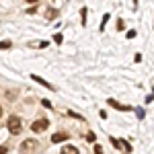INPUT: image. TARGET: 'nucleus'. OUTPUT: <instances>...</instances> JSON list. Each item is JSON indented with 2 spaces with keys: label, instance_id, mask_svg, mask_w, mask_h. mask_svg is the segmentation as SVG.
<instances>
[{
  "label": "nucleus",
  "instance_id": "1",
  "mask_svg": "<svg viewBox=\"0 0 154 154\" xmlns=\"http://www.w3.org/2000/svg\"><path fill=\"white\" fill-rule=\"evenodd\" d=\"M6 128H8V131H11L12 136H17V134H21V130H23V121H21L19 115H11L8 121H6Z\"/></svg>",
  "mask_w": 154,
  "mask_h": 154
},
{
  "label": "nucleus",
  "instance_id": "2",
  "mask_svg": "<svg viewBox=\"0 0 154 154\" xmlns=\"http://www.w3.org/2000/svg\"><path fill=\"white\" fill-rule=\"evenodd\" d=\"M49 128V121L48 119H37V121H33L31 123V130L35 131V134H41V131H45Z\"/></svg>",
  "mask_w": 154,
  "mask_h": 154
},
{
  "label": "nucleus",
  "instance_id": "3",
  "mask_svg": "<svg viewBox=\"0 0 154 154\" xmlns=\"http://www.w3.org/2000/svg\"><path fill=\"white\" fill-rule=\"evenodd\" d=\"M35 148H37V142H35V140H25V142L21 144V152H23V154L33 152Z\"/></svg>",
  "mask_w": 154,
  "mask_h": 154
},
{
  "label": "nucleus",
  "instance_id": "4",
  "mask_svg": "<svg viewBox=\"0 0 154 154\" xmlns=\"http://www.w3.org/2000/svg\"><path fill=\"white\" fill-rule=\"evenodd\" d=\"M66 140H68V134H64V131H58V134L51 136V144H60V142H66Z\"/></svg>",
  "mask_w": 154,
  "mask_h": 154
},
{
  "label": "nucleus",
  "instance_id": "5",
  "mask_svg": "<svg viewBox=\"0 0 154 154\" xmlns=\"http://www.w3.org/2000/svg\"><path fill=\"white\" fill-rule=\"evenodd\" d=\"M62 154H78V148L72 146V144H66V146L62 148Z\"/></svg>",
  "mask_w": 154,
  "mask_h": 154
},
{
  "label": "nucleus",
  "instance_id": "6",
  "mask_svg": "<svg viewBox=\"0 0 154 154\" xmlns=\"http://www.w3.org/2000/svg\"><path fill=\"white\" fill-rule=\"evenodd\" d=\"M109 105H113L115 109H119V111H130V107H123L121 103H117V101H113V99H109Z\"/></svg>",
  "mask_w": 154,
  "mask_h": 154
},
{
  "label": "nucleus",
  "instance_id": "7",
  "mask_svg": "<svg viewBox=\"0 0 154 154\" xmlns=\"http://www.w3.org/2000/svg\"><path fill=\"white\" fill-rule=\"evenodd\" d=\"M31 78H33L35 82H39V84H43V86H48V88H51V84H48V82H45V80H43V78H39L37 74H31Z\"/></svg>",
  "mask_w": 154,
  "mask_h": 154
},
{
  "label": "nucleus",
  "instance_id": "8",
  "mask_svg": "<svg viewBox=\"0 0 154 154\" xmlns=\"http://www.w3.org/2000/svg\"><path fill=\"white\" fill-rule=\"evenodd\" d=\"M11 45H12L11 41H0V49H8Z\"/></svg>",
  "mask_w": 154,
  "mask_h": 154
},
{
  "label": "nucleus",
  "instance_id": "9",
  "mask_svg": "<svg viewBox=\"0 0 154 154\" xmlns=\"http://www.w3.org/2000/svg\"><path fill=\"white\" fill-rule=\"evenodd\" d=\"M107 21H109V14H105V17H103V23H101V29H105V25H107Z\"/></svg>",
  "mask_w": 154,
  "mask_h": 154
},
{
  "label": "nucleus",
  "instance_id": "10",
  "mask_svg": "<svg viewBox=\"0 0 154 154\" xmlns=\"http://www.w3.org/2000/svg\"><path fill=\"white\" fill-rule=\"evenodd\" d=\"M54 41H56V43H62V35H60V33H58V35H54Z\"/></svg>",
  "mask_w": 154,
  "mask_h": 154
},
{
  "label": "nucleus",
  "instance_id": "11",
  "mask_svg": "<svg viewBox=\"0 0 154 154\" xmlns=\"http://www.w3.org/2000/svg\"><path fill=\"white\" fill-rule=\"evenodd\" d=\"M95 152L97 154H103V148H101V146H95Z\"/></svg>",
  "mask_w": 154,
  "mask_h": 154
},
{
  "label": "nucleus",
  "instance_id": "12",
  "mask_svg": "<svg viewBox=\"0 0 154 154\" xmlns=\"http://www.w3.org/2000/svg\"><path fill=\"white\" fill-rule=\"evenodd\" d=\"M0 154H6V148L4 146H0Z\"/></svg>",
  "mask_w": 154,
  "mask_h": 154
},
{
  "label": "nucleus",
  "instance_id": "13",
  "mask_svg": "<svg viewBox=\"0 0 154 154\" xmlns=\"http://www.w3.org/2000/svg\"><path fill=\"white\" fill-rule=\"evenodd\" d=\"M27 2H29V4H31V2H33V4H35V2H37V0H27Z\"/></svg>",
  "mask_w": 154,
  "mask_h": 154
},
{
  "label": "nucleus",
  "instance_id": "14",
  "mask_svg": "<svg viewBox=\"0 0 154 154\" xmlns=\"http://www.w3.org/2000/svg\"><path fill=\"white\" fill-rule=\"evenodd\" d=\"M0 117H2V107H0Z\"/></svg>",
  "mask_w": 154,
  "mask_h": 154
}]
</instances>
